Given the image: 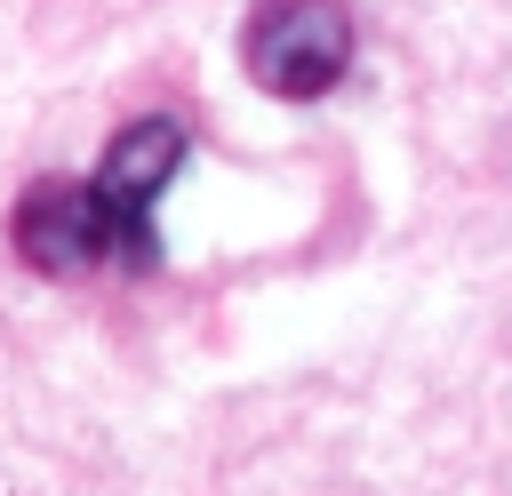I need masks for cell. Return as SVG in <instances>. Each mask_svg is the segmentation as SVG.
<instances>
[{
    "mask_svg": "<svg viewBox=\"0 0 512 496\" xmlns=\"http://www.w3.org/2000/svg\"><path fill=\"white\" fill-rule=\"evenodd\" d=\"M240 56H248L256 88H272L288 104H312L352 72V8L344 0H256L248 32H240Z\"/></svg>",
    "mask_w": 512,
    "mask_h": 496,
    "instance_id": "obj_1",
    "label": "cell"
},
{
    "mask_svg": "<svg viewBox=\"0 0 512 496\" xmlns=\"http://www.w3.org/2000/svg\"><path fill=\"white\" fill-rule=\"evenodd\" d=\"M8 240H16V256H24L32 272H48V280H72V272H96V264H128L112 208L96 200V184H72V176L24 184L16 216H8Z\"/></svg>",
    "mask_w": 512,
    "mask_h": 496,
    "instance_id": "obj_2",
    "label": "cell"
},
{
    "mask_svg": "<svg viewBox=\"0 0 512 496\" xmlns=\"http://www.w3.org/2000/svg\"><path fill=\"white\" fill-rule=\"evenodd\" d=\"M176 168H184V128H176L168 112H152V120H128V128L104 144V168L88 176L96 200L112 208V224H120V256H128V272H152V264H160L152 208H160V192L176 184Z\"/></svg>",
    "mask_w": 512,
    "mask_h": 496,
    "instance_id": "obj_3",
    "label": "cell"
}]
</instances>
